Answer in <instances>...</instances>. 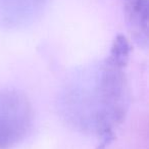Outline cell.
Wrapping results in <instances>:
<instances>
[{
    "mask_svg": "<svg viewBox=\"0 0 149 149\" xmlns=\"http://www.w3.org/2000/svg\"><path fill=\"white\" fill-rule=\"evenodd\" d=\"M32 122L33 110L27 96L17 90H0V149L23 140Z\"/></svg>",
    "mask_w": 149,
    "mask_h": 149,
    "instance_id": "obj_1",
    "label": "cell"
},
{
    "mask_svg": "<svg viewBox=\"0 0 149 149\" xmlns=\"http://www.w3.org/2000/svg\"><path fill=\"white\" fill-rule=\"evenodd\" d=\"M131 33L137 43L146 45L148 40V0H124Z\"/></svg>",
    "mask_w": 149,
    "mask_h": 149,
    "instance_id": "obj_2",
    "label": "cell"
}]
</instances>
